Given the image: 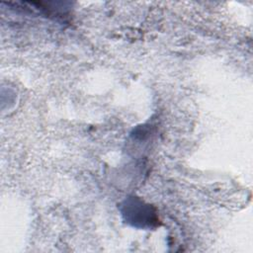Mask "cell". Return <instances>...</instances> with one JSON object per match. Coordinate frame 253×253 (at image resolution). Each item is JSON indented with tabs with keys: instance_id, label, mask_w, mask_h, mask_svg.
Wrapping results in <instances>:
<instances>
[{
	"instance_id": "obj_1",
	"label": "cell",
	"mask_w": 253,
	"mask_h": 253,
	"mask_svg": "<svg viewBox=\"0 0 253 253\" xmlns=\"http://www.w3.org/2000/svg\"><path fill=\"white\" fill-rule=\"evenodd\" d=\"M122 213L125 219L132 226L138 228H150L158 225V217L155 210L138 198H128L122 205Z\"/></svg>"
}]
</instances>
